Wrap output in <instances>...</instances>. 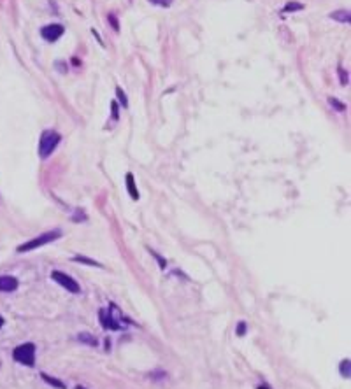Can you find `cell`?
<instances>
[{"mask_svg":"<svg viewBox=\"0 0 351 389\" xmlns=\"http://www.w3.org/2000/svg\"><path fill=\"white\" fill-rule=\"evenodd\" d=\"M62 137L58 132H55V130H44L41 135V138H39V156L42 158V160H46V158L51 156V153H53L55 149H57V146L60 144Z\"/></svg>","mask_w":351,"mask_h":389,"instance_id":"6da1fadb","label":"cell"},{"mask_svg":"<svg viewBox=\"0 0 351 389\" xmlns=\"http://www.w3.org/2000/svg\"><path fill=\"white\" fill-rule=\"evenodd\" d=\"M60 237H62L60 230H51V232H46V233H42V235H39V237H35V239L25 242V244H21L18 247V253L35 251L37 247H42V245L49 244V242H55L57 239H60Z\"/></svg>","mask_w":351,"mask_h":389,"instance_id":"7a4b0ae2","label":"cell"},{"mask_svg":"<svg viewBox=\"0 0 351 389\" xmlns=\"http://www.w3.org/2000/svg\"><path fill=\"white\" fill-rule=\"evenodd\" d=\"M13 358L21 365H26V367H34L35 365V345L32 342H26L18 345L13 351Z\"/></svg>","mask_w":351,"mask_h":389,"instance_id":"3957f363","label":"cell"},{"mask_svg":"<svg viewBox=\"0 0 351 389\" xmlns=\"http://www.w3.org/2000/svg\"><path fill=\"white\" fill-rule=\"evenodd\" d=\"M51 279H53L55 283L60 284L62 288H65L69 293H72V295H77V293H81L79 284H77L70 275H67V273L60 272V270H53V272H51Z\"/></svg>","mask_w":351,"mask_h":389,"instance_id":"277c9868","label":"cell"},{"mask_svg":"<svg viewBox=\"0 0 351 389\" xmlns=\"http://www.w3.org/2000/svg\"><path fill=\"white\" fill-rule=\"evenodd\" d=\"M64 32H65V26H62L60 23H51V25L42 26L41 35L46 39V41L55 42V41H58L62 35H64Z\"/></svg>","mask_w":351,"mask_h":389,"instance_id":"5b68a950","label":"cell"},{"mask_svg":"<svg viewBox=\"0 0 351 389\" xmlns=\"http://www.w3.org/2000/svg\"><path fill=\"white\" fill-rule=\"evenodd\" d=\"M18 289V279L11 275H0V291L4 293H13Z\"/></svg>","mask_w":351,"mask_h":389,"instance_id":"8992f818","label":"cell"},{"mask_svg":"<svg viewBox=\"0 0 351 389\" xmlns=\"http://www.w3.org/2000/svg\"><path fill=\"white\" fill-rule=\"evenodd\" d=\"M125 181H127V189H128V194L132 200H139V189L136 186V177H133L132 172H128L125 176Z\"/></svg>","mask_w":351,"mask_h":389,"instance_id":"52a82bcc","label":"cell"},{"mask_svg":"<svg viewBox=\"0 0 351 389\" xmlns=\"http://www.w3.org/2000/svg\"><path fill=\"white\" fill-rule=\"evenodd\" d=\"M100 321H102V326L105 329H120L121 328V324L116 323V321L111 317V314H105V311H100Z\"/></svg>","mask_w":351,"mask_h":389,"instance_id":"ba28073f","label":"cell"},{"mask_svg":"<svg viewBox=\"0 0 351 389\" xmlns=\"http://www.w3.org/2000/svg\"><path fill=\"white\" fill-rule=\"evenodd\" d=\"M330 18L335 19V21H339V23H349L351 21V14H349L348 9L334 11V13H330Z\"/></svg>","mask_w":351,"mask_h":389,"instance_id":"9c48e42d","label":"cell"},{"mask_svg":"<svg viewBox=\"0 0 351 389\" xmlns=\"http://www.w3.org/2000/svg\"><path fill=\"white\" fill-rule=\"evenodd\" d=\"M77 340H79V342H85V344L92 345V347H95V345H97V339L93 335H90V333H79V335H77Z\"/></svg>","mask_w":351,"mask_h":389,"instance_id":"30bf717a","label":"cell"},{"mask_svg":"<svg viewBox=\"0 0 351 389\" xmlns=\"http://www.w3.org/2000/svg\"><path fill=\"white\" fill-rule=\"evenodd\" d=\"M349 359H342L341 361V367H339V372H341V375L344 377V379H349L351 377V368H349Z\"/></svg>","mask_w":351,"mask_h":389,"instance_id":"8fae6325","label":"cell"},{"mask_svg":"<svg viewBox=\"0 0 351 389\" xmlns=\"http://www.w3.org/2000/svg\"><path fill=\"white\" fill-rule=\"evenodd\" d=\"M304 4L301 2H288L285 7H283V13H295V11H302Z\"/></svg>","mask_w":351,"mask_h":389,"instance_id":"7c38bea8","label":"cell"},{"mask_svg":"<svg viewBox=\"0 0 351 389\" xmlns=\"http://www.w3.org/2000/svg\"><path fill=\"white\" fill-rule=\"evenodd\" d=\"M72 260H74V261H77V263H85V265H88V267H98V268L102 267L100 263H97V261L90 260V258H86V256H74Z\"/></svg>","mask_w":351,"mask_h":389,"instance_id":"4fadbf2b","label":"cell"},{"mask_svg":"<svg viewBox=\"0 0 351 389\" xmlns=\"http://www.w3.org/2000/svg\"><path fill=\"white\" fill-rule=\"evenodd\" d=\"M41 377L42 379L46 380L48 384H51L53 387H58V389H65V384L64 382H60V380H57V379H53L51 375H46V374H41Z\"/></svg>","mask_w":351,"mask_h":389,"instance_id":"5bb4252c","label":"cell"},{"mask_svg":"<svg viewBox=\"0 0 351 389\" xmlns=\"http://www.w3.org/2000/svg\"><path fill=\"white\" fill-rule=\"evenodd\" d=\"M329 104L332 105L335 110H339V113H342V110H346V105L342 104V102H339L337 98H334V97H330V98H329Z\"/></svg>","mask_w":351,"mask_h":389,"instance_id":"9a60e30c","label":"cell"},{"mask_svg":"<svg viewBox=\"0 0 351 389\" xmlns=\"http://www.w3.org/2000/svg\"><path fill=\"white\" fill-rule=\"evenodd\" d=\"M116 95H118V100H120V102H121V105H123V107H125V109H127V107H128V100H127V95H125V91H123V90H121V88H120V86H118V88H116Z\"/></svg>","mask_w":351,"mask_h":389,"instance_id":"2e32d148","label":"cell"},{"mask_svg":"<svg viewBox=\"0 0 351 389\" xmlns=\"http://www.w3.org/2000/svg\"><path fill=\"white\" fill-rule=\"evenodd\" d=\"M339 74H341V85H348L349 77H348V72H344V69H339Z\"/></svg>","mask_w":351,"mask_h":389,"instance_id":"e0dca14e","label":"cell"},{"mask_svg":"<svg viewBox=\"0 0 351 389\" xmlns=\"http://www.w3.org/2000/svg\"><path fill=\"white\" fill-rule=\"evenodd\" d=\"M111 109H113V120L116 121L118 120V104H116V102H113V104H111Z\"/></svg>","mask_w":351,"mask_h":389,"instance_id":"ac0fdd59","label":"cell"},{"mask_svg":"<svg viewBox=\"0 0 351 389\" xmlns=\"http://www.w3.org/2000/svg\"><path fill=\"white\" fill-rule=\"evenodd\" d=\"M244 331H246V323H239V326H237V335L242 337Z\"/></svg>","mask_w":351,"mask_h":389,"instance_id":"d6986e66","label":"cell"},{"mask_svg":"<svg viewBox=\"0 0 351 389\" xmlns=\"http://www.w3.org/2000/svg\"><path fill=\"white\" fill-rule=\"evenodd\" d=\"M149 253H151V255H153V256H155V258H156V260H158V261H160V267H161V268H165V260H161V258H160L158 255H156V253H155V251H151V249H149Z\"/></svg>","mask_w":351,"mask_h":389,"instance_id":"ffe728a7","label":"cell"},{"mask_svg":"<svg viewBox=\"0 0 351 389\" xmlns=\"http://www.w3.org/2000/svg\"><path fill=\"white\" fill-rule=\"evenodd\" d=\"M109 21H111V23H113V29H114V30H116V32H118V30H120V26H118V21H116V18H114V16H113V14H111V16H109Z\"/></svg>","mask_w":351,"mask_h":389,"instance_id":"44dd1931","label":"cell"},{"mask_svg":"<svg viewBox=\"0 0 351 389\" xmlns=\"http://www.w3.org/2000/svg\"><path fill=\"white\" fill-rule=\"evenodd\" d=\"M2 324H4V317L0 316V328H2Z\"/></svg>","mask_w":351,"mask_h":389,"instance_id":"7402d4cb","label":"cell"},{"mask_svg":"<svg viewBox=\"0 0 351 389\" xmlns=\"http://www.w3.org/2000/svg\"><path fill=\"white\" fill-rule=\"evenodd\" d=\"M256 389H271V387H267V386H258Z\"/></svg>","mask_w":351,"mask_h":389,"instance_id":"603a6c76","label":"cell"},{"mask_svg":"<svg viewBox=\"0 0 351 389\" xmlns=\"http://www.w3.org/2000/svg\"><path fill=\"white\" fill-rule=\"evenodd\" d=\"M76 389H85V387H81V386H77V387H76Z\"/></svg>","mask_w":351,"mask_h":389,"instance_id":"cb8c5ba5","label":"cell"}]
</instances>
